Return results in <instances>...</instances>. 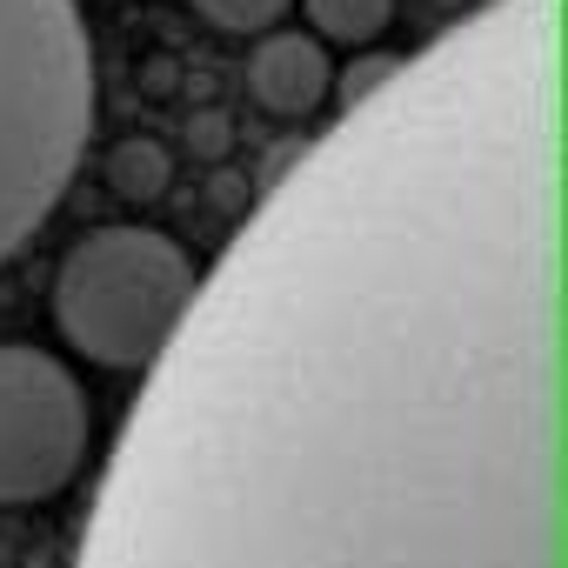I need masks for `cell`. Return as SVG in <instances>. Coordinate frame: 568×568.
<instances>
[{"label":"cell","instance_id":"6da1fadb","mask_svg":"<svg viewBox=\"0 0 568 568\" xmlns=\"http://www.w3.org/2000/svg\"><path fill=\"white\" fill-rule=\"evenodd\" d=\"M475 247L455 181L408 187V94L348 121L227 254L81 568H561V247L462 295Z\"/></svg>","mask_w":568,"mask_h":568},{"label":"cell","instance_id":"7a4b0ae2","mask_svg":"<svg viewBox=\"0 0 568 568\" xmlns=\"http://www.w3.org/2000/svg\"><path fill=\"white\" fill-rule=\"evenodd\" d=\"M94 134V48L74 0H0V261L61 207Z\"/></svg>","mask_w":568,"mask_h":568},{"label":"cell","instance_id":"3957f363","mask_svg":"<svg viewBox=\"0 0 568 568\" xmlns=\"http://www.w3.org/2000/svg\"><path fill=\"white\" fill-rule=\"evenodd\" d=\"M194 295L201 281L174 234L114 221L68 247L54 274V322L94 368H148L187 322Z\"/></svg>","mask_w":568,"mask_h":568},{"label":"cell","instance_id":"277c9868","mask_svg":"<svg viewBox=\"0 0 568 568\" xmlns=\"http://www.w3.org/2000/svg\"><path fill=\"white\" fill-rule=\"evenodd\" d=\"M94 415L68 362L0 342V501H54L88 468Z\"/></svg>","mask_w":568,"mask_h":568},{"label":"cell","instance_id":"5b68a950","mask_svg":"<svg viewBox=\"0 0 568 568\" xmlns=\"http://www.w3.org/2000/svg\"><path fill=\"white\" fill-rule=\"evenodd\" d=\"M247 94L281 121H308L335 94V68L308 34H261V48L247 54Z\"/></svg>","mask_w":568,"mask_h":568},{"label":"cell","instance_id":"8992f818","mask_svg":"<svg viewBox=\"0 0 568 568\" xmlns=\"http://www.w3.org/2000/svg\"><path fill=\"white\" fill-rule=\"evenodd\" d=\"M168 181H174V161H168V148H161V141L128 134V141H114V148H108V187H114L121 201H161V194H168Z\"/></svg>","mask_w":568,"mask_h":568},{"label":"cell","instance_id":"52a82bcc","mask_svg":"<svg viewBox=\"0 0 568 568\" xmlns=\"http://www.w3.org/2000/svg\"><path fill=\"white\" fill-rule=\"evenodd\" d=\"M308 21H315L322 41L368 48V41L395 21V0H308Z\"/></svg>","mask_w":568,"mask_h":568},{"label":"cell","instance_id":"ba28073f","mask_svg":"<svg viewBox=\"0 0 568 568\" xmlns=\"http://www.w3.org/2000/svg\"><path fill=\"white\" fill-rule=\"evenodd\" d=\"M201 21H214L221 34H267L295 0H187Z\"/></svg>","mask_w":568,"mask_h":568},{"label":"cell","instance_id":"9c48e42d","mask_svg":"<svg viewBox=\"0 0 568 568\" xmlns=\"http://www.w3.org/2000/svg\"><path fill=\"white\" fill-rule=\"evenodd\" d=\"M395 74H402V54H368V61H355V68L342 74V101H348V114H355L362 101H375Z\"/></svg>","mask_w":568,"mask_h":568},{"label":"cell","instance_id":"30bf717a","mask_svg":"<svg viewBox=\"0 0 568 568\" xmlns=\"http://www.w3.org/2000/svg\"><path fill=\"white\" fill-rule=\"evenodd\" d=\"M187 141H194V154L221 161V154H227V114H194V121H187Z\"/></svg>","mask_w":568,"mask_h":568}]
</instances>
